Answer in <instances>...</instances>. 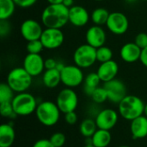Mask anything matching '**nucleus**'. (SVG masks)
Here are the masks:
<instances>
[{
    "instance_id": "37998d69",
    "label": "nucleus",
    "mask_w": 147,
    "mask_h": 147,
    "mask_svg": "<svg viewBox=\"0 0 147 147\" xmlns=\"http://www.w3.org/2000/svg\"><path fill=\"white\" fill-rule=\"evenodd\" d=\"M83 147H95L94 146H92V145H90V144H86L84 146H83Z\"/></svg>"
},
{
    "instance_id": "bb28decb",
    "label": "nucleus",
    "mask_w": 147,
    "mask_h": 147,
    "mask_svg": "<svg viewBox=\"0 0 147 147\" xmlns=\"http://www.w3.org/2000/svg\"><path fill=\"white\" fill-rule=\"evenodd\" d=\"M15 91L9 87L7 83H2L0 84V103L11 102L15 97Z\"/></svg>"
},
{
    "instance_id": "49530a36",
    "label": "nucleus",
    "mask_w": 147,
    "mask_h": 147,
    "mask_svg": "<svg viewBox=\"0 0 147 147\" xmlns=\"http://www.w3.org/2000/svg\"><path fill=\"white\" fill-rule=\"evenodd\" d=\"M95 1H97V2H101V1H104V0H95Z\"/></svg>"
},
{
    "instance_id": "393cba45",
    "label": "nucleus",
    "mask_w": 147,
    "mask_h": 147,
    "mask_svg": "<svg viewBox=\"0 0 147 147\" xmlns=\"http://www.w3.org/2000/svg\"><path fill=\"white\" fill-rule=\"evenodd\" d=\"M16 4L14 0H0V20L5 21L9 19L15 10Z\"/></svg>"
},
{
    "instance_id": "9b49d317",
    "label": "nucleus",
    "mask_w": 147,
    "mask_h": 147,
    "mask_svg": "<svg viewBox=\"0 0 147 147\" xmlns=\"http://www.w3.org/2000/svg\"><path fill=\"white\" fill-rule=\"evenodd\" d=\"M103 87L108 93L109 101L113 103L119 104L121 101L127 96L126 85L120 79L115 78L111 81L104 83Z\"/></svg>"
},
{
    "instance_id": "4468645a",
    "label": "nucleus",
    "mask_w": 147,
    "mask_h": 147,
    "mask_svg": "<svg viewBox=\"0 0 147 147\" xmlns=\"http://www.w3.org/2000/svg\"><path fill=\"white\" fill-rule=\"evenodd\" d=\"M119 120V113L112 109H104L96 116V123L99 129L110 131L113 129Z\"/></svg>"
},
{
    "instance_id": "c03bdc74",
    "label": "nucleus",
    "mask_w": 147,
    "mask_h": 147,
    "mask_svg": "<svg viewBox=\"0 0 147 147\" xmlns=\"http://www.w3.org/2000/svg\"><path fill=\"white\" fill-rule=\"evenodd\" d=\"M126 2H128V3H133V2H135L136 0H125Z\"/></svg>"
},
{
    "instance_id": "7c9ffc66",
    "label": "nucleus",
    "mask_w": 147,
    "mask_h": 147,
    "mask_svg": "<svg viewBox=\"0 0 147 147\" xmlns=\"http://www.w3.org/2000/svg\"><path fill=\"white\" fill-rule=\"evenodd\" d=\"M0 113L3 117L13 118L17 116L14 111L11 102H2L0 103Z\"/></svg>"
},
{
    "instance_id": "de8ad7c7",
    "label": "nucleus",
    "mask_w": 147,
    "mask_h": 147,
    "mask_svg": "<svg viewBox=\"0 0 147 147\" xmlns=\"http://www.w3.org/2000/svg\"><path fill=\"white\" fill-rule=\"evenodd\" d=\"M141 1H147V0H141Z\"/></svg>"
},
{
    "instance_id": "5701e85b",
    "label": "nucleus",
    "mask_w": 147,
    "mask_h": 147,
    "mask_svg": "<svg viewBox=\"0 0 147 147\" xmlns=\"http://www.w3.org/2000/svg\"><path fill=\"white\" fill-rule=\"evenodd\" d=\"M101 79L96 72H90L86 75L84 80V93L90 96L93 93V91L99 87V84L101 83Z\"/></svg>"
},
{
    "instance_id": "72a5a7b5",
    "label": "nucleus",
    "mask_w": 147,
    "mask_h": 147,
    "mask_svg": "<svg viewBox=\"0 0 147 147\" xmlns=\"http://www.w3.org/2000/svg\"><path fill=\"white\" fill-rule=\"evenodd\" d=\"M37 1L38 0H14L16 6L22 8V9H27V8L32 7L33 5H34L36 3Z\"/></svg>"
},
{
    "instance_id": "dca6fc26",
    "label": "nucleus",
    "mask_w": 147,
    "mask_h": 147,
    "mask_svg": "<svg viewBox=\"0 0 147 147\" xmlns=\"http://www.w3.org/2000/svg\"><path fill=\"white\" fill-rule=\"evenodd\" d=\"M90 21L88 10L80 5H73L69 9V22L75 27H84Z\"/></svg>"
},
{
    "instance_id": "a878e982",
    "label": "nucleus",
    "mask_w": 147,
    "mask_h": 147,
    "mask_svg": "<svg viewBox=\"0 0 147 147\" xmlns=\"http://www.w3.org/2000/svg\"><path fill=\"white\" fill-rule=\"evenodd\" d=\"M109 15L110 13L108 11V9L104 8H96L92 11L90 15V19L95 25H106Z\"/></svg>"
},
{
    "instance_id": "c756f323",
    "label": "nucleus",
    "mask_w": 147,
    "mask_h": 147,
    "mask_svg": "<svg viewBox=\"0 0 147 147\" xmlns=\"http://www.w3.org/2000/svg\"><path fill=\"white\" fill-rule=\"evenodd\" d=\"M26 49L28 53H33V54H40L42 50L44 49V46L40 40H34L31 41H28Z\"/></svg>"
},
{
    "instance_id": "c85d7f7f",
    "label": "nucleus",
    "mask_w": 147,
    "mask_h": 147,
    "mask_svg": "<svg viewBox=\"0 0 147 147\" xmlns=\"http://www.w3.org/2000/svg\"><path fill=\"white\" fill-rule=\"evenodd\" d=\"M91 99L93 100V102L95 103H97V104H101V103H103L105 102L107 100H109V97H108V93L105 90V88L102 86H99L97 87L92 93V95L90 96Z\"/></svg>"
},
{
    "instance_id": "c9c22d12",
    "label": "nucleus",
    "mask_w": 147,
    "mask_h": 147,
    "mask_svg": "<svg viewBox=\"0 0 147 147\" xmlns=\"http://www.w3.org/2000/svg\"><path fill=\"white\" fill-rule=\"evenodd\" d=\"M65 121L69 125H74L78 121V115L75 113V111L69 112L67 114H65Z\"/></svg>"
},
{
    "instance_id": "4c0bfd02",
    "label": "nucleus",
    "mask_w": 147,
    "mask_h": 147,
    "mask_svg": "<svg viewBox=\"0 0 147 147\" xmlns=\"http://www.w3.org/2000/svg\"><path fill=\"white\" fill-rule=\"evenodd\" d=\"M58 65V61L53 58H48L47 59H45V68L46 70H49V69H55L57 67Z\"/></svg>"
},
{
    "instance_id": "2eb2a0df",
    "label": "nucleus",
    "mask_w": 147,
    "mask_h": 147,
    "mask_svg": "<svg viewBox=\"0 0 147 147\" xmlns=\"http://www.w3.org/2000/svg\"><path fill=\"white\" fill-rule=\"evenodd\" d=\"M107 40V34L105 30L97 25H94L88 28L85 34L86 43L95 48H98L105 45Z\"/></svg>"
},
{
    "instance_id": "4be33fe9",
    "label": "nucleus",
    "mask_w": 147,
    "mask_h": 147,
    "mask_svg": "<svg viewBox=\"0 0 147 147\" xmlns=\"http://www.w3.org/2000/svg\"><path fill=\"white\" fill-rule=\"evenodd\" d=\"M42 83L48 89L56 88L61 83L60 71L56 68L46 70L42 73Z\"/></svg>"
},
{
    "instance_id": "a211bd4d",
    "label": "nucleus",
    "mask_w": 147,
    "mask_h": 147,
    "mask_svg": "<svg viewBox=\"0 0 147 147\" xmlns=\"http://www.w3.org/2000/svg\"><path fill=\"white\" fill-rule=\"evenodd\" d=\"M142 49L135 42L124 44L120 50V56L126 63H134L140 59Z\"/></svg>"
},
{
    "instance_id": "412c9836",
    "label": "nucleus",
    "mask_w": 147,
    "mask_h": 147,
    "mask_svg": "<svg viewBox=\"0 0 147 147\" xmlns=\"http://www.w3.org/2000/svg\"><path fill=\"white\" fill-rule=\"evenodd\" d=\"M90 145L95 147H108L112 140L110 131L104 129H97L91 138H89Z\"/></svg>"
},
{
    "instance_id": "cd10ccee",
    "label": "nucleus",
    "mask_w": 147,
    "mask_h": 147,
    "mask_svg": "<svg viewBox=\"0 0 147 147\" xmlns=\"http://www.w3.org/2000/svg\"><path fill=\"white\" fill-rule=\"evenodd\" d=\"M96 59L100 63L113 59V51L105 45L96 48Z\"/></svg>"
},
{
    "instance_id": "ea45409f",
    "label": "nucleus",
    "mask_w": 147,
    "mask_h": 147,
    "mask_svg": "<svg viewBox=\"0 0 147 147\" xmlns=\"http://www.w3.org/2000/svg\"><path fill=\"white\" fill-rule=\"evenodd\" d=\"M65 7H67V8H71V7H72L73 5H74V0H64L63 1V3H62Z\"/></svg>"
},
{
    "instance_id": "423d86ee",
    "label": "nucleus",
    "mask_w": 147,
    "mask_h": 147,
    "mask_svg": "<svg viewBox=\"0 0 147 147\" xmlns=\"http://www.w3.org/2000/svg\"><path fill=\"white\" fill-rule=\"evenodd\" d=\"M73 61L82 69L92 66L96 61V48L85 43L76 48L73 53Z\"/></svg>"
},
{
    "instance_id": "2f4dec72",
    "label": "nucleus",
    "mask_w": 147,
    "mask_h": 147,
    "mask_svg": "<svg viewBox=\"0 0 147 147\" xmlns=\"http://www.w3.org/2000/svg\"><path fill=\"white\" fill-rule=\"evenodd\" d=\"M51 143L55 147H63L65 144L66 137L65 135L61 132H56L53 134L49 139Z\"/></svg>"
},
{
    "instance_id": "6ab92c4d",
    "label": "nucleus",
    "mask_w": 147,
    "mask_h": 147,
    "mask_svg": "<svg viewBox=\"0 0 147 147\" xmlns=\"http://www.w3.org/2000/svg\"><path fill=\"white\" fill-rule=\"evenodd\" d=\"M130 131L134 140L147 137V117L144 115L133 120L130 125Z\"/></svg>"
},
{
    "instance_id": "a18cd8bd",
    "label": "nucleus",
    "mask_w": 147,
    "mask_h": 147,
    "mask_svg": "<svg viewBox=\"0 0 147 147\" xmlns=\"http://www.w3.org/2000/svg\"><path fill=\"white\" fill-rule=\"evenodd\" d=\"M118 147H130V146H118Z\"/></svg>"
},
{
    "instance_id": "39448f33",
    "label": "nucleus",
    "mask_w": 147,
    "mask_h": 147,
    "mask_svg": "<svg viewBox=\"0 0 147 147\" xmlns=\"http://www.w3.org/2000/svg\"><path fill=\"white\" fill-rule=\"evenodd\" d=\"M12 106L17 116H28L35 113L38 103L36 98L30 93H17L13 98Z\"/></svg>"
},
{
    "instance_id": "9d476101",
    "label": "nucleus",
    "mask_w": 147,
    "mask_h": 147,
    "mask_svg": "<svg viewBox=\"0 0 147 147\" xmlns=\"http://www.w3.org/2000/svg\"><path fill=\"white\" fill-rule=\"evenodd\" d=\"M106 27L114 34H124L128 29L129 21L125 14L118 11L112 12L109 16Z\"/></svg>"
},
{
    "instance_id": "f8f14e48",
    "label": "nucleus",
    "mask_w": 147,
    "mask_h": 147,
    "mask_svg": "<svg viewBox=\"0 0 147 147\" xmlns=\"http://www.w3.org/2000/svg\"><path fill=\"white\" fill-rule=\"evenodd\" d=\"M22 67L34 78L40 76L46 70L45 59L40 54L28 53L22 63Z\"/></svg>"
},
{
    "instance_id": "79ce46f5",
    "label": "nucleus",
    "mask_w": 147,
    "mask_h": 147,
    "mask_svg": "<svg viewBox=\"0 0 147 147\" xmlns=\"http://www.w3.org/2000/svg\"><path fill=\"white\" fill-rule=\"evenodd\" d=\"M144 115H145V116H146V117H147V103L146 104V106H145V110H144Z\"/></svg>"
},
{
    "instance_id": "f704fd0d",
    "label": "nucleus",
    "mask_w": 147,
    "mask_h": 147,
    "mask_svg": "<svg viewBox=\"0 0 147 147\" xmlns=\"http://www.w3.org/2000/svg\"><path fill=\"white\" fill-rule=\"evenodd\" d=\"M8 20L5 21H0V35L1 37H4L5 35H8L10 30V25L7 22Z\"/></svg>"
},
{
    "instance_id": "473e14b6",
    "label": "nucleus",
    "mask_w": 147,
    "mask_h": 147,
    "mask_svg": "<svg viewBox=\"0 0 147 147\" xmlns=\"http://www.w3.org/2000/svg\"><path fill=\"white\" fill-rule=\"evenodd\" d=\"M134 42L141 48L144 49L147 47V34L146 33H140L136 35Z\"/></svg>"
},
{
    "instance_id": "ddd939ff",
    "label": "nucleus",
    "mask_w": 147,
    "mask_h": 147,
    "mask_svg": "<svg viewBox=\"0 0 147 147\" xmlns=\"http://www.w3.org/2000/svg\"><path fill=\"white\" fill-rule=\"evenodd\" d=\"M43 30L40 23L34 19H27L23 21L20 27L21 35L27 41L40 40Z\"/></svg>"
},
{
    "instance_id": "e433bc0d",
    "label": "nucleus",
    "mask_w": 147,
    "mask_h": 147,
    "mask_svg": "<svg viewBox=\"0 0 147 147\" xmlns=\"http://www.w3.org/2000/svg\"><path fill=\"white\" fill-rule=\"evenodd\" d=\"M32 147H55L49 140L47 139H41L37 141H35Z\"/></svg>"
},
{
    "instance_id": "6e6552de",
    "label": "nucleus",
    "mask_w": 147,
    "mask_h": 147,
    "mask_svg": "<svg viewBox=\"0 0 147 147\" xmlns=\"http://www.w3.org/2000/svg\"><path fill=\"white\" fill-rule=\"evenodd\" d=\"M56 104L63 114L75 111L78 105V96L71 88L65 87L61 90L56 98Z\"/></svg>"
},
{
    "instance_id": "1a4fd4ad",
    "label": "nucleus",
    "mask_w": 147,
    "mask_h": 147,
    "mask_svg": "<svg viewBox=\"0 0 147 147\" xmlns=\"http://www.w3.org/2000/svg\"><path fill=\"white\" fill-rule=\"evenodd\" d=\"M40 40L42 42L44 48L54 50L63 45L65 35L60 28H46L43 30Z\"/></svg>"
},
{
    "instance_id": "0eeeda50",
    "label": "nucleus",
    "mask_w": 147,
    "mask_h": 147,
    "mask_svg": "<svg viewBox=\"0 0 147 147\" xmlns=\"http://www.w3.org/2000/svg\"><path fill=\"white\" fill-rule=\"evenodd\" d=\"M61 83L67 88H76L81 85L84 80L82 68L76 65H67L61 71Z\"/></svg>"
},
{
    "instance_id": "f257e3e1",
    "label": "nucleus",
    "mask_w": 147,
    "mask_h": 147,
    "mask_svg": "<svg viewBox=\"0 0 147 147\" xmlns=\"http://www.w3.org/2000/svg\"><path fill=\"white\" fill-rule=\"evenodd\" d=\"M41 22L46 28L61 29L69 22V8L63 3L48 4L41 13Z\"/></svg>"
},
{
    "instance_id": "aec40b11",
    "label": "nucleus",
    "mask_w": 147,
    "mask_h": 147,
    "mask_svg": "<svg viewBox=\"0 0 147 147\" xmlns=\"http://www.w3.org/2000/svg\"><path fill=\"white\" fill-rule=\"evenodd\" d=\"M16 140L14 127L9 123L0 126V147H11Z\"/></svg>"
},
{
    "instance_id": "a19ab883",
    "label": "nucleus",
    "mask_w": 147,
    "mask_h": 147,
    "mask_svg": "<svg viewBox=\"0 0 147 147\" xmlns=\"http://www.w3.org/2000/svg\"><path fill=\"white\" fill-rule=\"evenodd\" d=\"M64 0H47V2L49 4H59V3H62Z\"/></svg>"
},
{
    "instance_id": "b1692460",
    "label": "nucleus",
    "mask_w": 147,
    "mask_h": 147,
    "mask_svg": "<svg viewBox=\"0 0 147 147\" xmlns=\"http://www.w3.org/2000/svg\"><path fill=\"white\" fill-rule=\"evenodd\" d=\"M98 129L96 121L91 118L84 119L79 126V132L82 136L85 137L86 139L91 138L96 131Z\"/></svg>"
},
{
    "instance_id": "58836bf2",
    "label": "nucleus",
    "mask_w": 147,
    "mask_h": 147,
    "mask_svg": "<svg viewBox=\"0 0 147 147\" xmlns=\"http://www.w3.org/2000/svg\"><path fill=\"white\" fill-rule=\"evenodd\" d=\"M140 61L141 62V64L146 66L147 68V47L142 49V52H141V56H140Z\"/></svg>"
},
{
    "instance_id": "20e7f679",
    "label": "nucleus",
    "mask_w": 147,
    "mask_h": 147,
    "mask_svg": "<svg viewBox=\"0 0 147 147\" xmlns=\"http://www.w3.org/2000/svg\"><path fill=\"white\" fill-rule=\"evenodd\" d=\"M33 77L23 68L15 67L7 76V84L16 93L26 92L32 84Z\"/></svg>"
},
{
    "instance_id": "7ed1b4c3",
    "label": "nucleus",
    "mask_w": 147,
    "mask_h": 147,
    "mask_svg": "<svg viewBox=\"0 0 147 147\" xmlns=\"http://www.w3.org/2000/svg\"><path fill=\"white\" fill-rule=\"evenodd\" d=\"M60 113L56 102L52 101H43L38 103L35 110V115L40 124L45 127H53L56 125L60 118Z\"/></svg>"
},
{
    "instance_id": "f3484780",
    "label": "nucleus",
    "mask_w": 147,
    "mask_h": 147,
    "mask_svg": "<svg viewBox=\"0 0 147 147\" xmlns=\"http://www.w3.org/2000/svg\"><path fill=\"white\" fill-rule=\"evenodd\" d=\"M118 72H119V65L117 62H115L113 59L107 62L101 63L96 71L101 81L103 82V84L116 78Z\"/></svg>"
},
{
    "instance_id": "f03ea898",
    "label": "nucleus",
    "mask_w": 147,
    "mask_h": 147,
    "mask_svg": "<svg viewBox=\"0 0 147 147\" xmlns=\"http://www.w3.org/2000/svg\"><path fill=\"white\" fill-rule=\"evenodd\" d=\"M145 106L143 100L139 96L127 95L118 104V113L125 120L132 121L144 115Z\"/></svg>"
}]
</instances>
